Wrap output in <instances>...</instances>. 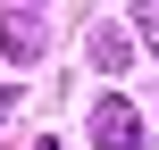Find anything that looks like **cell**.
Returning <instances> with one entry per match:
<instances>
[{"label":"cell","instance_id":"2","mask_svg":"<svg viewBox=\"0 0 159 150\" xmlns=\"http://www.w3.org/2000/svg\"><path fill=\"white\" fill-rule=\"evenodd\" d=\"M8 50L34 58V50H42V17H8Z\"/></svg>","mask_w":159,"mask_h":150},{"label":"cell","instance_id":"3","mask_svg":"<svg viewBox=\"0 0 159 150\" xmlns=\"http://www.w3.org/2000/svg\"><path fill=\"white\" fill-rule=\"evenodd\" d=\"M0 117H8V92H0Z\"/></svg>","mask_w":159,"mask_h":150},{"label":"cell","instance_id":"1","mask_svg":"<svg viewBox=\"0 0 159 150\" xmlns=\"http://www.w3.org/2000/svg\"><path fill=\"white\" fill-rule=\"evenodd\" d=\"M92 134H101V142H143V134H134V117H126V109H117V100H109V109H101V117H92Z\"/></svg>","mask_w":159,"mask_h":150}]
</instances>
